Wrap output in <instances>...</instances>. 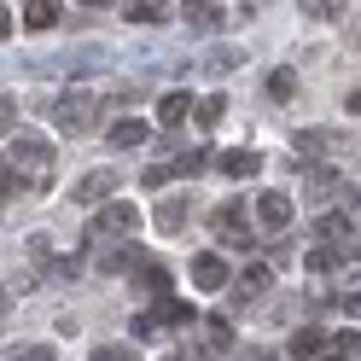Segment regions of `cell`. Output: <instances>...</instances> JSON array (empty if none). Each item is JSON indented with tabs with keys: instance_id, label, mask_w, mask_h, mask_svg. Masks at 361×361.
Listing matches in <instances>:
<instances>
[{
	"instance_id": "20",
	"label": "cell",
	"mask_w": 361,
	"mask_h": 361,
	"mask_svg": "<svg viewBox=\"0 0 361 361\" xmlns=\"http://www.w3.org/2000/svg\"><path fill=\"white\" fill-rule=\"evenodd\" d=\"M239 64H245V53H239V47H221V53H210V59H204V71H210V76H228V71H239Z\"/></svg>"
},
{
	"instance_id": "7",
	"label": "cell",
	"mask_w": 361,
	"mask_h": 361,
	"mask_svg": "<svg viewBox=\"0 0 361 361\" xmlns=\"http://www.w3.org/2000/svg\"><path fill=\"white\" fill-rule=\"evenodd\" d=\"M216 169L228 175V180H251V175L262 169V157H257L251 146H239V152H221V157H216Z\"/></svg>"
},
{
	"instance_id": "18",
	"label": "cell",
	"mask_w": 361,
	"mask_h": 361,
	"mask_svg": "<svg viewBox=\"0 0 361 361\" xmlns=\"http://www.w3.org/2000/svg\"><path fill=\"white\" fill-rule=\"evenodd\" d=\"M140 257H146V251H134V245H123V251L99 257V274H123V268H140Z\"/></svg>"
},
{
	"instance_id": "2",
	"label": "cell",
	"mask_w": 361,
	"mask_h": 361,
	"mask_svg": "<svg viewBox=\"0 0 361 361\" xmlns=\"http://www.w3.org/2000/svg\"><path fill=\"white\" fill-rule=\"evenodd\" d=\"M187 321H192V303H175L169 291H164V298H157V309H140V314H134V332L152 338V332H164V326H187Z\"/></svg>"
},
{
	"instance_id": "3",
	"label": "cell",
	"mask_w": 361,
	"mask_h": 361,
	"mask_svg": "<svg viewBox=\"0 0 361 361\" xmlns=\"http://www.w3.org/2000/svg\"><path fill=\"white\" fill-rule=\"evenodd\" d=\"M53 117H59V128H64V134H87V128L99 123V99L71 94V99H59V105H53Z\"/></svg>"
},
{
	"instance_id": "25",
	"label": "cell",
	"mask_w": 361,
	"mask_h": 361,
	"mask_svg": "<svg viewBox=\"0 0 361 361\" xmlns=\"http://www.w3.org/2000/svg\"><path fill=\"white\" fill-rule=\"evenodd\" d=\"M303 12L309 18H338V12H344V0H303Z\"/></svg>"
},
{
	"instance_id": "13",
	"label": "cell",
	"mask_w": 361,
	"mask_h": 361,
	"mask_svg": "<svg viewBox=\"0 0 361 361\" xmlns=\"http://www.w3.org/2000/svg\"><path fill=\"white\" fill-rule=\"evenodd\" d=\"M268 280H274V274H268V262H251V268L239 274V291H233V298H262Z\"/></svg>"
},
{
	"instance_id": "22",
	"label": "cell",
	"mask_w": 361,
	"mask_h": 361,
	"mask_svg": "<svg viewBox=\"0 0 361 361\" xmlns=\"http://www.w3.org/2000/svg\"><path fill=\"white\" fill-rule=\"evenodd\" d=\"M204 169H210V157H204V152H187V157H175V175H187V180H192V175H204Z\"/></svg>"
},
{
	"instance_id": "17",
	"label": "cell",
	"mask_w": 361,
	"mask_h": 361,
	"mask_svg": "<svg viewBox=\"0 0 361 361\" xmlns=\"http://www.w3.org/2000/svg\"><path fill=\"white\" fill-rule=\"evenodd\" d=\"M192 111H198V117H192V123H198V128H216V123H221V117H228V99H221V94H210V99H198V105H192Z\"/></svg>"
},
{
	"instance_id": "10",
	"label": "cell",
	"mask_w": 361,
	"mask_h": 361,
	"mask_svg": "<svg viewBox=\"0 0 361 361\" xmlns=\"http://www.w3.org/2000/svg\"><path fill=\"white\" fill-rule=\"evenodd\" d=\"M245 210H251V204H239V198H228V204H216V228L221 233H228V239H245Z\"/></svg>"
},
{
	"instance_id": "14",
	"label": "cell",
	"mask_w": 361,
	"mask_h": 361,
	"mask_svg": "<svg viewBox=\"0 0 361 361\" xmlns=\"http://www.w3.org/2000/svg\"><path fill=\"white\" fill-rule=\"evenodd\" d=\"M111 187H117V175H111V169H105V175H87V180H76V204H94V198H105Z\"/></svg>"
},
{
	"instance_id": "31",
	"label": "cell",
	"mask_w": 361,
	"mask_h": 361,
	"mask_svg": "<svg viewBox=\"0 0 361 361\" xmlns=\"http://www.w3.org/2000/svg\"><path fill=\"white\" fill-rule=\"evenodd\" d=\"M169 175H175V164H152V169H146V187H164Z\"/></svg>"
},
{
	"instance_id": "1",
	"label": "cell",
	"mask_w": 361,
	"mask_h": 361,
	"mask_svg": "<svg viewBox=\"0 0 361 361\" xmlns=\"http://www.w3.org/2000/svg\"><path fill=\"white\" fill-rule=\"evenodd\" d=\"M134 228H140V210H134V204H105L94 221H87V245H99V239H128Z\"/></svg>"
},
{
	"instance_id": "27",
	"label": "cell",
	"mask_w": 361,
	"mask_h": 361,
	"mask_svg": "<svg viewBox=\"0 0 361 361\" xmlns=\"http://www.w3.org/2000/svg\"><path fill=\"white\" fill-rule=\"evenodd\" d=\"M0 134H18V105L0 99Z\"/></svg>"
},
{
	"instance_id": "28",
	"label": "cell",
	"mask_w": 361,
	"mask_h": 361,
	"mask_svg": "<svg viewBox=\"0 0 361 361\" xmlns=\"http://www.w3.org/2000/svg\"><path fill=\"white\" fill-rule=\"evenodd\" d=\"M228 338H233L228 321H210V350H228Z\"/></svg>"
},
{
	"instance_id": "15",
	"label": "cell",
	"mask_w": 361,
	"mask_h": 361,
	"mask_svg": "<svg viewBox=\"0 0 361 361\" xmlns=\"http://www.w3.org/2000/svg\"><path fill=\"white\" fill-rule=\"evenodd\" d=\"M105 140H111V146H140V140H146V123H140V117H123V123H111Z\"/></svg>"
},
{
	"instance_id": "30",
	"label": "cell",
	"mask_w": 361,
	"mask_h": 361,
	"mask_svg": "<svg viewBox=\"0 0 361 361\" xmlns=\"http://www.w3.org/2000/svg\"><path fill=\"white\" fill-rule=\"evenodd\" d=\"M192 24H198V30H216V24H221V12H216V6H198V12H192Z\"/></svg>"
},
{
	"instance_id": "6",
	"label": "cell",
	"mask_w": 361,
	"mask_h": 361,
	"mask_svg": "<svg viewBox=\"0 0 361 361\" xmlns=\"http://www.w3.org/2000/svg\"><path fill=\"white\" fill-rule=\"evenodd\" d=\"M228 280H233L228 257H198V262H192V286H198V291H221Z\"/></svg>"
},
{
	"instance_id": "23",
	"label": "cell",
	"mask_w": 361,
	"mask_h": 361,
	"mask_svg": "<svg viewBox=\"0 0 361 361\" xmlns=\"http://www.w3.org/2000/svg\"><path fill=\"white\" fill-rule=\"evenodd\" d=\"M291 94H298V82H291L286 71H274V76H268V99H291Z\"/></svg>"
},
{
	"instance_id": "19",
	"label": "cell",
	"mask_w": 361,
	"mask_h": 361,
	"mask_svg": "<svg viewBox=\"0 0 361 361\" xmlns=\"http://www.w3.org/2000/svg\"><path fill=\"white\" fill-rule=\"evenodd\" d=\"M140 286L152 291V298H164V291H169V268L164 262H140Z\"/></svg>"
},
{
	"instance_id": "35",
	"label": "cell",
	"mask_w": 361,
	"mask_h": 361,
	"mask_svg": "<svg viewBox=\"0 0 361 361\" xmlns=\"http://www.w3.org/2000/svg\"><path fill=\"white\" fill-rule=\"evenodd\" d=\"M355 262H361V245H355Z\"/></svg>"
},
{
	"instance_id": "26",
	"label": "cell",
	"mask_w": 361,
	"mask_h": 361,
	"mask_svg": "<svg viewBox=\"0 0 361 361\" xmlns=\"http://www.w3.org/2000/svg\"><path fill=\"white\" fill-rule=\"evenodd\" d=\"M128 24H157V6H152V0H134V6H128Z\"/></svg>"
},
{
	"instance_id": "16",
	"label": "cell",
	"mask_w": 361,
	"mask_h": 361,
	"mask_svg": "<svg viewBox=\"0 0 361 361\" xmlns=\"http://www.w3.org/2000/svg\"><path fill=\"white\" fill-rule=\"evenodd\" d=\"M321 350H326V332H314V326L291 332V355H303V361H309V355H321Z\"/></svg>"
},
{
	"instance_id": "33",
	"label": "cell",
	"mask_w": 361,
	"mask_h": 361,
	"mask_svg": "<svg viewBox=\"0 0 361 361\" xmlns=\"http://www.w3.org/2000/svg\"><path fill=\"white\" fill-rule=\"evenodd\" d=\"M344 309H350L355 321H361V291H350V298H344Z\"/></svg>"
},
{
	"instance_id": "34",
	"label": "cell",
	"mask_w": 361,
	"mask_h": 361,
	"mask_svg": "<svg viewBox=\"0 0 361 361\" xmlns=\"http://www.w3.org/2000/svg\"><path fill=\"white\" fill-rule=\"evenodd\" d=\"M350 111H355V117H361V87H355V94H350Z\"/></svg>"
},
{
	"instance_id": "8",
	"label": "cell",
	"mask_w": 361,
	"mask_h": 361,
	"mask_svg": "<svg viewBox=\"0 0 361 361\" xmlns=\"http://www.w3.org/2000/svg\"><path fill=\"white\" fill-rule=\"evenodd\" d=\"M192 198H164V204H157V228H164V233H180V228H187V221H192Z\"/></svg>"
},
{
	"instance_id": "12",
	"label": "cell",
	"mask_w": 361,
	"mask_h": 361,
	"mask_svg": "<svg viewBox=\"0 0 361 361\" xmlns=\"http://www.w3.org/2000/svg\"><path fill=\"white\" fill-rule=\"evenodd\" d=\"M298 146H303V152H350V140H344V134H326V128L298 134Z\"/></svg>"
},
{
	"instance_id": "9",
	"label": "cell",
	"mask_w": 361,
	"mask_h": 361,
	"mask_svg": "<svg viewBox=\"0 0 361 361\" xmlns=\"http://www.w3.org/2000/svg\"><path fill=\"white\" fill-rule=\"evenodd\" d=\"M59 0H30V6H24V30H35V35H47L53 24H59Z\"/></svg>"
},
{
	"instance_id": "21",
	"label": "cell",
	"mask_w": 361,
	"mask_h": 361,
	"mask_svg": "<svg viewBox=\"0 0 361 361\" xmlns=\"http://www.w3.org/2000/svg\"><path fill=\"white\" fill-rule=\"evenodd\" d=\"M326 350H332V355H361V332H332Z\"/></svg>"
},
{
	"instance_id": "4",
	"label": "cell",
	"mask_w": 361,
	"mask_h": 361,
	"mask_svg": "<svg viewBox=\"0 0 361 361\" xmlns=\"http://www.w3.org/2000/svg\"><path fill=\"white\" fill-rule=\"evenodd\" d=\"M12 164L18 169H53V140H41V134H18V140H12Z\"/></svg>"
},
{
	"instance_id": "29",
	"label": "cell",
	"mask_w": 361,
	"mask_h": 361,
	"mask_svg": "<svg viewBox=\"0 0 361 361\" xmlns=\"http://www.w3.org/2000/svg\"><path fill=\"white\" fill-rule=\"evenodd\" d=\"M128 355H134V350H123V344H99V350H94V361H128Z\"/></svg>"
},
{
	"instance_id": "5",
	"label": "cell",
	"mask_w": 361,
	"mask_h": 361,
	"mask_svg": "<svg viewBox=\"0 0 361 361\" xmlns=\"http://www.w3.org/2000/svg\"><path fill=\"white\" fill-rule=\"evenodd\" d=\"M257 221H262L268 233H286V228H291V198H286L280 187L262 192V198H257Z\"/></svg>"
},
{
	"instance_id": "32",
	"label": "cell",
	"mask_w": 361,
	"mask_h": 361,
	"mask_svg": "<svg viewBox=\"0 0 361 361\" xmlns=\"http://www.w3.org/2000/svg\"><path fill=\"white\" fill-rule=\"evenodd\" d=\"M12 30H18V24H12V12H6V6H0V41H6Z\"/></svg>"
},
{
	"instance_id": "24",
	"label": "cell",
	"mask_w": 361,
	"mask_h": 361,
	"mask_svg": "<svg viewBox=\"0 0 361 361\" xmlns=\"http://www.w3.org/2000/svg\"><path fill=\"white\" fill-rule=\"evenodd\" d=\"M18 187H24V180H18V164H12V157H6V164H0V198H12Z\"/></svg>"
},
{
	"instance_id": "11",
	"label": "cell",
	"mask_w": 361,
	"mask_h": 361,
	"mask_svg": "<svg viewBox=\"0 0 361 361\" xmlns=\"http://www.w3.org/2000/svg\"><path fill=\"white\" fill-rule=\"evenodd\" d=\"M192 117V94H180V87H175V94H164V99H157V123H187Z\"/></svg>"
}]
</instances>
